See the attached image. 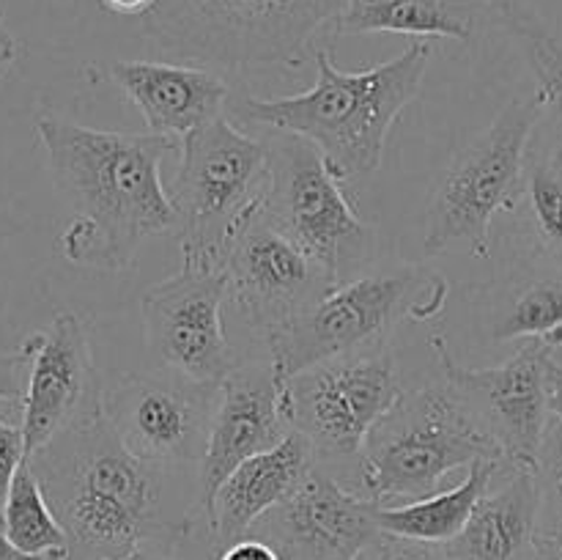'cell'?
<instances>
[{"mask_svg": "<svg viewBox=\"0 0 562 560\" xmlns=\"http://www.w3.org/2000/svg\"><path fill=\"white\" fill-rule=\"evenodd\" d=\"M36 135L55 187L75 212L60 234L66 261L119 272L132 267L148 236L176 228L159 173L173 137L93 130L55 113L38 115Z\"/></svg>", "mask_w": 562, "mask_h": 560, "instance_id": "obj_1", "label": "cell"}, {"mask_svg": "<svg viewBox=\"0 0 562 560\" xmlns=\"http://www.w3.org/2000/svg\"><path fill=\"white\" fill-rule=\"evenodd\" d=\"M27 461L69 533L71 560H115L143 544H179L195 527L192 514H201L170 503V472L179 470L132 453L104 410Z\"/></svg>", "mask_w": 562, "mask_h": 560, "instance_id": "obj_2", "label": "cell"}, {"mask_svg": "<svg viewBox=\"0 0 562 560\" xmlns=\"http://www.w3.org/2000/svg\"><path fill=\"white\" fill-rule=\"evenodd\" d=\"M431 44L415 42L393 60L362 71H340L329 47L313 53L316 82L294 97H241L228 102L241 126L302 135L322 152L340 181H355L382 165L387 135L406 104L420 93Z\"/></svg>", "mask_w": 562, "mask_h": 560, "instance_id": "obj_3", "label": "cell"}, {"mask_svg": "<svg viewBox=\"0 0 562 560\" xmlns=\"http://www.w3.org/2000/svg\"><path fill=\"white\" fill-rule=\"evenodd\" d=\"M338 0H157L143 16L154 47L209 69H296L333 25Z\"/></svg>", "mask_w": 562, "mask_h": 560, "instance_id": "obj_4", "label": "cell"}, {"mask_svg": "<svg viewBox=\"0 0 562 560\" xmlns=\"http://www.w3.org/2000/svg\"><path fill=\"white\" fill-rule=\"evenodd\" d=\"M475 461H505L481 412L459 388L439 379L412 393L373 426L360 459V486L368 500H420L439 492L453 470Z\"/></svg>", "mask_w": 562, "mask_h": 560, "instance_id": "obj_5", "label": "cell"}, {"mask_svg": "<svg viewBox=\"0 0 562 560\" xmlns=\"http://www.w3.org/2000/svg\"><path fill=\"white\" fill-rule=\"evenodd\" d=\"M269 148L220 115L179 141L176 209L181 261L223 269L236 236L267 203Z\"/></svg>", "mask_w": 562, "mask_h": 560, "instance_id": "obj_6", "label": "cell"}, {"mask_svg": "<svg viewBox=\"0 0 562 560\" xmlns=\"http://www.w3.org/2000/svg\"><path fill=\"white\" fill-rule=\"evenodd\" d=\"M448 300L445 275L426 267H398L360 275L313 302L305 313L267 340V355L280 382L333 357L387 344L404 318L437 316Z\"/></svg>", "mask_w": 562, "mask_h": 560, "instance_id": "obj_7", "label": "cell"}, {"mask_svg": "<svg viewBox=\"0 0 562 560\" xmlns=\"http://www.w3.org/2000/svg\"><path fill=\"white\" fill-rule=\"evenodd\" d=\"M543 115L541 93H519L445 168L428 198L423 256L434 258L464 242L472 256L488 258V228L497 214L516 206L527 148Z\"/></svg>", "mask_w": 562, "mask_h": 560, "instance_id": "obj_8", "label": "cell"}, {"mask_svg": "<svg viewBox=\"0 0 562 560\" xmlns=\"http://www.w3.org/2000/svg\"><path fill=\"white\" fill-rule=\"evenodd\" d=\"M269 192L263 214L338 283L360 278L376 253V231L357 214L344 181L307 137L267 130Z\"/></svg>", "mask_w": 562, "mask_h": 560, "instance_id": "obj_9", "label": "cell"}, {"mask_svg": "<svg viewBox=\"0 0 562 560\" xmlns=\"http://www.w3.org/2000/svg\"><path fill=\"white\" fill-rule=\"evenodd\" d=\"M387 344L333 357L283 382L291 432L311 443L318 464L360 461L368 434L404 395Z\"/></svg>", "mask_w": 562, "mask_h": 560, "instance_id": "obj_10", "label": "cell"}, {"mask_svg": "<svg viewBox=\"0 0 562 560\" xmlns=\"http://www.w3.org/2000/svg\"><path fill=\"white\" fill-rule=\"evenodd\" d=\"M217 404L220 384L162 368L119 377L104 393L102 410L121 443L143 461L168 470H198Z\"/></svg>", "mask_w": 562, "mask_h": 560, "instance_id": "obj_11", "label": "cell"}, {"mask_svg": "<svg viewBox=\"0 0 562 560\" xmlns=\"http://www.w3.org/2000/svg\"><path fill=\"white\" fill-rule=\"evenodd\" d=\"M445 379L470 399L503 448L505 464L516 470L538 467L543 434L552 421L549 401V362L554 346L527 338L505 362L492 368H467L450 351L442 335L428 338Z\"/></svg>", "mask_w": 562, "mask_h": 560, "instance_id": "obj_12", "label": "cell"}, {"mask_svg": "<svg viewBox=\"0 0 562 560\" xmlns=\"http://www.w3.org/2000/svg\"><path fill=\"white\" fill-rule=\"evenodd\" d=\"M225 269L181 261L179 272L143 291L140 311L148 346L173 371L195 382L220 384L241 362L225 335Z\"/></svg>", "mask_w": 562, "mask_h": 560, "instance_id": "obj_13", "label": "cell"}, {"mask_svg": "<svg viewBox=\"0 0 562 560\" xmlns=\"http://www.w3.org/2000/svg\"><path fill=\"white\" fill-rule=\"evenodd\" d=\"M223 269L228 275V305L263 344L338 285L263 209L236 236Z\"/></svg>", "mask_w": 562, "mask_h": 560, "instance_id": "obj_14", "label": "cell"}, {"mask_svg": "<svg viewBox=\"0 0 562 560\" xmlns=\"http://www.w3.org/2000/svg\"><path fill=\"white\" fill-rule=\"evenodd\" d=\"M376 503L346 489L324 464L250 527L247 536L272 544L283 560H357L376 555L384 533L373 519Z\"/></svg>", "mask_w": 562, "mask_h": 560, "instance_id": "obj_15", "label": "cell"}, {"mask_svg": "<svg viewBox=\"0 0 562 560\" xmlns=\"http://www.w3.org/2000/svg\"><path fill=\"white\" fill-rule=\"evenodd\" d=\"M33 360L22 399L27 459L55 437L102 412V384L91 355L88 324L77 313H55L47 329L31 333Z\"/></svg>", "mask_w": 562, "mask_h": 560, "instance_id": "obj_16", "label": "cell"}, {"mask_svg": "<svg viewBox=\"0 0 562 560\" xmlns=\"http://www.w3.org/2000/svg\"><path fill=\"white\" fill-rule=\"evenodd\" d=\"M291 434L283 406V382L272 360L239 362L220 382V404L214 412L206 453L198 467V497L203 519L214 492L225 478L258 453H267Z\"/></svg>", "mask_w": 562, "mask_h": 560, "instance_id": "obj_17", "label": "cell"}, {"mask_svg": "<svg viewBox=\"0 0 562 560\" xmlns=\"http://www.w3.org/2000/svg\"><path fill=\"white\" fill-rule=\"evenodd\" d=\"M110 77L140 110L148 132L187 137L220 119L231 102V86L217 69L179 60H115Z\"/></svg>", "mask_w": 562, "mask_h": 560, "instance_id": "obj_18", "label": "cell"}, {"mask_svg": "<svg viewBox=\"0 0 562 560\" xmlns=\"http://www.w3.org/2000/svg\"><path fill=\"white\" fill-rule=\"evenodd\" d=\"M316 464L311 443L296 432L267 453L241 461L206 508V530L214 552L247 536L267 511L289 500L307 481Z\"/></svg>", "mask_w": 562, "mask_h": 560, "instance_id": "obj_19", "label": "cell"}, {"mask_svg": "<svg viewBox=\"0 0 562 560\" xmlns=\"http://www.w3.org/2000/svg\"><path fill=\"white\" fill-rule=\"evenodd\" d=\"M456 560H536L541 547V489L532 470H505L488 486L464 530L445 544Z\"/></svg>", "mask_w": 562, "mask_h": 560, "instance_id": "obj_20", "label": "cell"}, {"mask_svg": "<svg viewBox=\"0 0 562 560\" xmlns=\"http://www.w3.org/2000/svg\"><path fill=\"white\" fill-rule=\"evenodd\" d=\"M481 294L488 340L541 338L554 349L562 346V267L521 261L510 275L483 285Z\"/></svg>", "mask_w": 562, "mask_h": 560, "instance_id": "obj_21", "label": "cell"}, {"mask_svg": "<svg viewBox=\"0 0 562 560\" xmlns=\"http://www.w3.org/2000/svg\"><path fill=\"white\" fill-rule=\"evenodd\" d=\"M483 14H488L483 0H338L329 33H401L415 38L472 42Z\"/></svg>", "mask_w": 562, "mask_h": 560, "instance_id": "obj_22", "label": "cell"}, {"mask_svg": "<svg viewBox=\"0 0 562 560\" xmlns=\"http://www.w3.org/2000/svg\"><path fill=\"white\" fill-rule=\"evenodd\" d=\"M510 214L521 261L562 267V143L554 135L527 148L521 190Z\"/></svg>", "mask_w": 562, "mask_h": 560, "instance_id": "obj_23", "label": "cell"}, {"mask_svg": "<svg viewBox=\"0 0 562 560\" xmlns=\"http://www.w3.org/2000/svg\"><path fill=\"white\" fill-rule=\"evenodd\" d=\"M505 461H475L467 470V478L459 486L448 492H434L428 497L412 500L404 505H379L373 508L379 530L393 538H409V541L448 544L464 530L472 511L481 503L499 472L505 470Z\"/></svg>", "mask_w": 562, "mask_h": 560, "instance_id": "obj_24", "label": "cell"}, {"mask_svg": "<svg viewBox=\"0 0 562 560\" xmlns=\"http://www.w3.org/2000/svg\"><path fill=\"white\" fill-rule=\"evenodd\" d=\"M497 25L519 44L536 75V91L543 97L554 137L562 143V36L527 0H483Z\"/></svg>", "mask_w": 562, "mask_h": 560, "instance_id": "obj_25", "label": "cell"}, {"mask_svg": "<svg viewBox=\"0 0 562 560\" xmlns=\"http://www.w3.org/2000/svg\"><path fill=\"white\" fill-rule=\"evenodd\" d=\"M9 541L20 549L22 555L36 560H71L69 533L64 530L60 519L55 516L47 494H44L42 481L33 472L31 461H22L14 483H11L9 500L0 514Z\"/></svg>", "mask_w": 562, "mask_h": 560, "instance_id": "obj_26", "label": "cell"}, {"mask_svg": "<svg viewBox=\"0 0 562 560\" xmlns=\"http://www.w3.org/2000/svg\"><path fill=\"white\" fill-rule=\"evenodd\" d=\"M541 489V536L562 530V423L552 415L536 467Z\"/></svg>", "mask_w": 562, "mask_h": 560, "instance_id": "obj_27", "label": "cell"}, {"mask_svg": "<svg viewBox=\"0 0 562 560\" xmlns=\"http://www.w3.org/2000/svg\"><path fill=\"white\" fill-rule=\"evenodd\" d=\"M33 360V340L27 335L16 349L0 351V404H22L27 388V371Z\"/></svg>", "mask_w": 562, "mask_h": 560, "instance_id": "obj_28", "label": "cell"}, {"mask_svg": "<svg viewBox=\"0 0 562 560\" xmlns=\"http://www.w3.org/2000/svg\"><path fill=\"white\" fill-rule=\"evenodd\" d=\"M25 459L27 453L22 426H14V423H9L5 417H0V514H3L11 483H14L16 472H20L22 461Z\"/></svg>", "mask_w": 562, "mask_h": 560, "instance_id": "obj_29", "label": "cell"}, {"mask_svg": "<svg viewBox=\"0 0 562 560\" xmlns=\"http://www.w3.org/2000/svg\"><path fill=\"white\" fill-rule=\"evenodd\" d=\"M376 560H456L445 544L409 541V538H384Z\"/></svg>", "mask_w": 562, "mask_h": 560, "instance_id": "obj_30", "label": "cell"}, {"mask_svg": "<svg viewBox=\"0 0 562 560\" xmlns=\"http://www.w3.org/2000/svg\"><path fill=\"white\" fill-rule=\"evenodd\" d=\"M214 560H283L272 544H267L258 536H241L228 547L217 549Z\"/></svg>", "mask_w": 562, "mask_h": 560, "instance_id": "obj_31", "label": "cell"}, {"mask_svg": "<svg viewBox=\"0 0 562 560\" xmlns=\"http://www.w3.org/2000/svg\"><path fill=\"white\" fill-rule=\"evenodd\" d=\"M115 560H181L179 558V544H162V541H151L143 544V547L132 549L130 555Z\"/></svg>", "mask_w": 562, "mask_h": 560, "instance_id": "obj_32", "label": "cell"}, {"mask_svg": "<svg viewBox=\"0 0 562 560\" xmlns=\"http://www.w3.org/2000/svg\"><path fill=\"white\" fill-rule=\"evenodd\" d=\"M102 5L121 16H146L157 5V0H102Z\"/></svg>", "mask_w": 562, "mask_h": 560, "instance_id": "obj_33", "label": "cell"}, {"mask_svg": "<svg viewBox=\"0 0 562 560\" xmlns=\"http://www.w3.org/2000/svg\"><path fill=\"white\" fill-rule=\"evenodd\" d=\"M16 53H20V44H16L14 33H11L9 25H5L3 9H0V69L14 64Z\"/></svg>", "mask_w": 562, "mask_h": 560, "instance_id": "obj_34", "label": "cell"}, {"mask_svg": "<svg viewBox=\"0 0 562 560\" xmlns=\"http://www.w3.org/2000/svg\"><path fill=\"white\" fill-rule=\"evenodd\" d=\"M549 401H552V415L562 423V366L558 360L549 362Z\"/></svg>", "mask_w": 562, "mask_h": 560, "instance_id": "obj_35", "label": "cell"}, {"mask_svg": "<svg viewBox=\"0 0 562 560\" xmlns=\"http://www.w3.org/2000/svg\"><path fill=\"white\" fill-rule=\"evenodd\" d=\"M0 560H36V558H27V555H22L20 549H16L14 544L9 541V536H5L3 519H0Z\"/></svg>", "mask_w": 562, "mask_h": 560, "instance_id": "obj_36", "label": "cell"}, {"mask_svg": "<svg viewBox=\"0 0 562 560\" xmlns=\"http://www.w3.org/2000/svg\"><path fill=\"white\" fill-rule=\"evenodd\" d=\"M536 560H560L558 552H554V547L547 541V538H541V547H538V558Z\"/></svg>", "mask_w": 562, "mask_h": 560, "instance_id": "obj_37", "label": "cell"}, {"mask_svg": "<svg viewBox=\"0 0 562 560\" xmlns=\"http://www.w3.org/2000/svg\"><path fill=\"white\" fill-rule=\"evenodd\" d=\"M541 538H547V541L552 544V547H554V552H558V558L562 560V530L552 533V536H541Z\"/></svg>", "mask_w": 562, "mask_h": 560, "instance_id": "obj_38", "label": "cell"}, {"mask_svg": "<svg viewBox=\"0 0 562 560\" xmlns=\"http://www.w3.org/2000/svg\"><path fill=\"white\" fill-rule=\"evenodd\" d=\"M379 558V552L376 555H360V558H357V560H376Z\"/></svg>", "mask_w": 562, "mask_h": 560, "instance_id": "obj_39", "label": "cell"}, {"mask_svg": "<svg viewBox=\"0 0 562 560\" xmlns=\"http://www.w3.org/2000/svg\"><path fill=\"white\" fill-rule=\"evenodd\" d=\"M49 560H58V558H49Z\"/></svg>", "mask_w": 562, "mask_h": 560, "instance_id": "obj_40", "label": "cell"}]
</instances>
